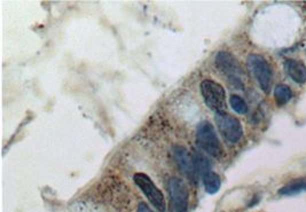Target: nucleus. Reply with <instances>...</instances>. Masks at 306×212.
Wrapping results in <instances>:
<instances>
[{
	"mask_svg": "<svg viewBox=\"0 0 306 212\" xmlns=\"http://www.w3.org/2000/svg\"><path fill=\"white\" fill-rule=\"evenodd\" d=\"M200 88H201L204 102L211 110L216 114L225 112L227 107L226 92L220 84L216 83L214 80H206L200 85Z\"/></svg>",
	"mask_w": 306,
	"mask_h": 212,
	"instance_id": "nucleus-3",
	"label": "nucleus"
},
{
	"mask_svg": "<svg viewBox=\"0 0 306 212\" xmlns=\"http://www.w3.org/2000/svg\"><path fill=\"white\" fill-rule=\"evenodd\" d=\"M168 195L174 212H187L190 194L186 184L178 178H171L168 184Z\"/></svg>",
	"mask_w": 306,
	"mask_h": 212,
	"instance_id": "nucleus-7",
	"label": "nucleus"
},
{
	"mask_svg": "<svg viewBox=\"0 0 306 212\" xmlns=\"http://www.w3.org/2000/svg\"><path fill=\"white\" fill-rule=\"evenodd\" d=\"M216 66L224 76L227 78V80L230 84L235 86L236 88L243 90V78H242V69L236 58L232 54L226 52V50H220L217 53L214 58Z\"/></svg>",
	"mask_w": 306,
	"mask_h": 212,
	"instance_id": "nucleus-1",
	"label": "nucleus"
},
{
	"mask_svg": "<svg viewBox=\"0 0 306 212\" xmlns=\"http://www.w3.org/2000/svg\"><path fill=\"white\" fill-rule=\"evenodd\" d=\"M133 180L136 186L140 188L144 195L148 198L158 211H166V198L162 192L158 190V187L152 182V180L144 174H136L133 176Z\"/></svg>",
	"mask_w": 306,
	"mask_h": 212,
	"instance_id": "nucleus-6",
	"label": "nucleus"
},
{
	"mask_svg": "<svg viewBox=\"0 0 306 212\" xmlns=\"http://www.w3.org/2000/svg\"><path fill=\"white\" fill-rule=\"evenodd\" d=\"M174 158L176 160V164L179 168V170L185 176H190V178H193L196 174L193 154H190L185 147L174 146Z\"/></svg>",
	"mask_w": 306,
	"mask_h": 212,
	"instance_id": "nucleus-8",
	"label": "nucleus"
},
{
	"mask_svg": "<svg viewBox=\"0 0 306 212\" xmlns=\"http://www.w3.org/2000/svg\"><path fill=\"white\" fill-rule=\"evenodd\" d=\"M216 123L219 132L227 142L236 144L242 138L243 128L236 117L226 112H219L216 114Z\"/></svg>",
	"mask_w": 306,
	"mask_h": 212,
	"instance_id": "nucleus-5",
	"label": "nucleus"
},
{
	"mask_svg": "<svg viewBox=\"0 0 306 212\" xmlns=\"http://www.w3.org/2000/svg\"><path fill=\"white\" fill-rule=\"evenodd\" d=\"M193 156H194L195 170L198 174H200V176H202L206 172L211 171V164L206 156L201 154L200 152H195Z\"/></svg>",
	"mask_w": 306,
	"mask_h": 212,
	"instance_id": "nucleus-13",
	"label": "nucleus"
},
{
	"mask_svg": "<svg viewBox=\"0 0 306 212\" xmlns=\"http://www.w3.org/2000/svg\"><path fill=\"white\" fill-rule=\"evenodd\" d=\"M289 77L298 84L306 83V66L303 61L289 58L284 64Z\"/></svg>",
	"mask_w": 306,
	"mask_h": 212,
	"instance_id": "nucleus-9",
	"label": "nucleus"
},
{
	"mask_svg": "<svg viewBox=\"0 0 306 212\" xmlns=\"http://www.w3.org/2000/svg\"><path fill=\"white\" fill-rule=\"evenodd\" d=\"M136 212H154V211H152L146 203H140Z\"/></svg>",
	"mask_w": 306,
	"mask_h": 212,
	"instance_id": "nucleus-15",
	"label": "nucleus"
},
{
	"mask_svg": "<svg viewBox=\"0 0 306 212\" xmlns=\"http://www.w3.org/2000/svg\"><path fill=\"white\" fill-rule=\"evenodd\" d=\"M230 104L233 110L235 112L240 114V115H243V114H246V112H248V106H246V101L243 100L241 96H232L230 98Z\"/></svg>",
	"mask_w": 306,
	"mask_h": 212,
	"instance_id": "nucleus-14",
	"label": "nucleus"
},
{
	"mask_svg": "<svg viewBox=\"0 0 306 212\" xmlns=\"http://www.w3.org/2000/svg\"><path fill=\"white\" fill-rule=\"evenodd\" d=\"M202 182H203L204 190H206L208 194L214 195L217 193L219 190H220V186H222L220 176H219L212 170L206 172V174L202 176Z\"/></svg>",
	"mask_w": 306,
	"mask_h": 212,
	"instance_id": "nucleus-10",
	"label": "nucleus"
},
{
	"mask_svg": "<svg viewBox=\"0 0 306 212\" xmlns=\"http://www.w3.org/2000/svg\"><path fill=\"white\" fill-rule=\"evenodd\" d=\"M246 61H248L250 72L252 74L254 80L258 82L260 88L265 93H268L273 78L272 69H270L268 62L260 54H250Z\"/></svg>",
	"mask_w": 306,
	"mask_h": 212,
	"instance_id": "nucleus-4",
	"label": "nucleus"
},
{
	"mask_svg": "<svg viewBox=\"0 0 306 212\" xmlns=\"http://www.w3.org/2000/svg\"><path fill=\"white\" fill-rule=\"evenodd\" d=\"M196 142L206 154L212 157H220L222 147L218 139L214 125L208 120H203L196 128Z\"/></svg>",
	"mask_w": 306,
	"mask_h": 212,
	"instance_id": "nucleus-2",
	"label": "nucleus"
},
{
	"mask_svg": "<svg viewBox=\"0 0 306 212\" xmlns=\"http://www.w3.org/2000/svg\"><path fill=\"white\" fill-rule=\"evenodd\" d=\"M306 192V179H295L278 190V194L286 196L298 195Z\"/></svg>",
	"mask_w": 306,
	"mask_h": 212,
	"instance_id": "nucleus-11",
	"label": "nucleus"
},
{
	"mask_svg": "<svg viewBox=\"0 0 306 212\" xmlns=\"http://www.w3.org/2000/svg\"><path fill=\"white\" fill-rule=\"evenodd\" d=\"M274 98H276V102L278 106H284L292 99V92L289 86L280 84L274 90Z\"/></svg>",
	"mask_w": 306,
	"mask_h": 212,
	"instance_id": "nucleus-12",
	"label": "nucleus"
}]
</instances>
